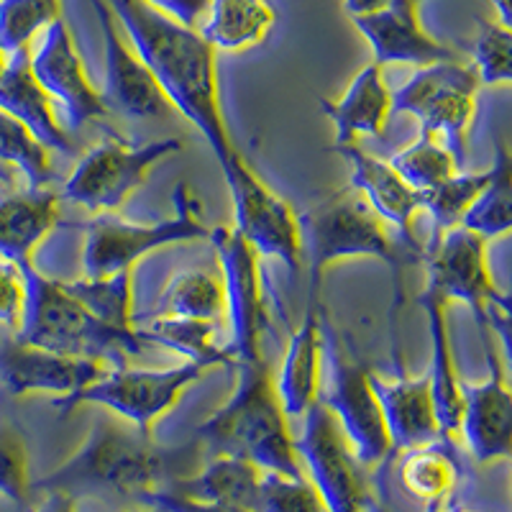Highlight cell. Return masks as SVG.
I'll use <instances>...</instances> for the list:
<instances>
[{"label": "cell", "mask_w": 512, "mask_h": 512, "mask_svg": "<svg viewBox=\"0 0 512 512\" xmlns=\"http://www.w3.org/2000/svg\"><path fill=\"white\" fill-rule=\"evenodd\" d=\"M472 70L482 88H500L512 80V29L500 21H477L472 39Z\"/></svg>", "instance_id": "obj_38"}, {"label": "cell", "mask_w": 512, "mask_h": 512, "mask_svg": "<svg viewBox=\"0 0 512 512\" xmlns=\"http://www.w3.org/2000/svg\"><path fill=\"white\" fill-rule=\"evenodd\" d=\"M300 218L303 233V267L308 269V290L323 292L328 269L344 259H377L390 267L395 280V305H392V328L397 333V313L405 303L402 274L410 264H420L418 256L390 236L387 223L364 203L351 187L331 192L318 200Z\"/></svg>", "instance_id": "obj_3"}, {"label": "cell", "mask_w": 512, "mask_h": 512, "mask_svg": "<svg viewBox=\"0 0 512 512\" xmlns=\"http://www.w3.org/2000/svg\"><path fill=\"white\" fill-rule=\"evenodd\" d=\"M425 290L436 292L448 305L472 310L479 336L495 333L502 344L510 338V300L497 287L487 262V241L466 228H451L423 244Z\"/></svg>", "instance_id": "obj_7"}, {"label": "cell", "mask_w": 512, "mask_h": 512, "mask_svg": "<svg viewBox=\"0 0 512 512\" xmlns=\"http://www.w3.org/2000/svg\"><path fill=\"white\" fill-rule=\"evenodd\" d=\"M451 512H454V510H451Z\"/></svg>", "instance_id": "obj_51"}, {"label": "cell", "mask_w": 512, "mask_h": 512, "mask_svg": "<svg viewBox=\"0 0 512 512\" xmlns=\"http://www.w3.org/2000/svg\"><path fill=\"white\" fill-rule=\"evenodd\" d=\"M59 195L49 187L24 192H0V259L24 269L49 233L59 226Z\"/></svg>", "instance_id": "obj_25"}, {"label": "cell", "mask_w": 512, "mask_h": 512, "mask_svg": "<svg viewBox=\"0 0 512 512\" xmlns=\"http://www.w3.org/2000/svg\"><path fill=\"white\" fill-rule=\"evenodd\" d=\"M323 361L328 364V390L320 392L318 400L338 420L359 464L377 466L392 448L372 384L374 372L333 328L328 315L323 320Z\"/></svg>", "instance_id": "obj_9"}, {"label": "cell", "mask_w": 512, "mask_h": 512, "mask_svg": "<svg viewBox=\"0 0 512 512\" xmlns=\"http://www.w3.org/2000/svg\"><path fill=\"white\" fill-rule=\"evenodd\" d=\"M64 287L80 300L95 318L121 331L136 328L134 315V280L131 272H118L111 277H77L64 280Z\"/></svg>", "instance_id": "obj_32"}, {"label": "cell", "mask_w": 512, "mask_h": 512, "mask_svg": "<svg viewBox=\"0 0 512 512\" xmlns=\"http://www.w3.org/2000/svg\"><path fill=\"white\" fill-rule=\"evenodd\" d=\"M479 80L472 64L459 59L415 67L413 75L392 90V116H413L420 128L441 136L464 167L466 139L477 116Z\"/></svg>", "instance_id": "obj_10"}, {"label": "cell", "mask_w": 512, "mask_h": 512, "mask_svg": "<svg viewBox=\"0 0 512 512\" xmlns=\"http://www.w3.org/2000/svg\"><path fill=\"white\" fill-rule=\"evenodd\" d=\"M331 152L344 159L351 169L349 187L359 192L364 203L382 218L387 226L395 228L400 244L408 246L423 262V241L415 236V216L420 213L423 192L413 190L397 175L392 164L382 157L367 154L359 144L331 146Z\"/></svg>", "instance_id": "obj_19"}, {"label": "cell", "mask_w": 512, "mask_h": 512, "mask_svg": "<svg viewBox=\"0 0 512 512\" xmlns=\"http://www.w3.org/2000/svg\"><path fill=\"white\" fill-rule=\"evenodd\" d=\"M461 228L477 233L484 241L502 239L512 228V157L505 141H497L495 162L489 167L487 185L472 208L461 218Z\"/></svg>", "instance_id": "obj_31"}, {"label": "cell", "mask_w": 512, "mask_h": 512, "mask_svg": "<svg viewBox=\"0 0 512 512\" xmlns=\"http://www.w3.org/2000/svg\"><path fill=\"white\" fill-rule=\"evenodd\" d=\"M172 203L175 213L157 223H134L111 213H98L85 223L82 274L111 277L118 272H134L146 254L167 246L208 241L210 226L203 218V205L187 182H177Z\"/></svg>", "instance_id": "obj_6"}, {"label": "cell", "mask_w": 512, "mask_h": 512, "mask_svg": "<svg viewBox=\"0 0 512 512\" xmlns=\"http://www.w3.org/2000/svg\"><path fill=\"white\" fill-rule=\"evenodd\" d=\"M154 512H159V510H154Z\"/></svg>", "instance_id": "obj_50"}, {"label": "cell", "mask_w": 512, "mask_h": 512, "mask_svg": "<svg viewBox=\"0 0 512 512\" xmlns=\"http://www.w3.org/2000/svg\"><path fill=\"white\" fill-rule=\"evenodd\" d=\"M487 379L466 382L461 379V425L466 446L482 464L507 459L512 448V392L507 384L505 361L497 349V336H482Z\"/></svg>", "instance_id": "obj_16"}, {"label": "cell", "mask_w": 512, "mask_h": 512, "mask_svg": "<svg viewBox=\"0 0 512 512\" xmlns=\"http://www.w3.org/2000/svg\"><path fill=\"white\" fill-rule=\"evenodd\" d=\"M274 26L272 0H210L198 31L216 52L239 54L267 41Z\"/></svg>", "instance_id": "obj_27"}, {"label": "cell", "mask_w": 512, "mask_h": 512, "mask_svg": "<svg viewBox=\"0 0 512 512\" xmlns=\"http://www.w3.org/2000/svg\"><path fill=\"white\" fill-rule=\"evenodd\" d=\"M372 384L392 451H410V448L443 441L428 374L410 377L405 374V367H400L395 369L392 379L372 374Z\"/></svg>", "instance_id": "obj_22"}, {"label": "cell", "mask_w": 512, "mask_h": 512, "mask_svg": "<svg viewBox=\"0 0 512 512\" xmlns=\"http://www.w3.org/2000/svg\"><path fill=\"white\" fill-rule=\"evenodd\" d=\"M172 454L152 441V433L113 418H98L88 441L77 448L49 477L36 484L39 492H62L72 497H118L139 500L164 479Z\"/></svg>", "instance_id": "obj_4"}, {"label": "cell", "mask_w": 512, "mask_h": 512, "mask_svg": "<svg viewBox=\"0 0 512 512\" xmlns=\"http://www.w3.org/2000/svg\"><path fill=\"white\" fill-rule=\"evenodd\" d=\"M323 320H326L323 292L308 290V305H305L303 318L292 331L280 369L274 374V387H277L287 418H303L305 410L320 397Z\"/></svg>", "instance_id": "obj_21"}, {"label": "cell", "mask_w": 512, "mask_h": 512, "mask_svg": "<svg viewBox=\"0 0 512 512\" xmlns=\"http://www.w3.org/2000/svg\"><path fill=\"white\" fill-rule=\"evenodd\" d=\"M392 3H397V0H344V11L349 18H356V16H367V13H374V11H382V8L392 6ZM423 3V0H420Z\"/></svg>", "instance_id": "obj_44"}, {"label": "cell", "mask_w": 512, "mask_h": 512, "mask_svg": "<svg viewBox=\"0 0 512 512\" xmlns=\"http://www.w3.org/2000/svg\"><path fill=\"white\" fill-rule=\"evenodd\" d=\"M367 512H384V510H382V507H379V505H377V502H374V505H372V507H369V510H367Z\"/></svg>", "instance_id": "obj_48"}, {"label": "cell", "mask_w": 512, "mask_h": 512, "mask_svg": "<svg viewBox=\"0 0 512 512\" xmlns=\"http://www.w3.org/2000/svg\"><path fill=\"white\" fill-rule=\"evenodd\" d=\"M141 502L159 512H251L239 510V507H226V505H213V502H198L190 497H182L172 489H154L149 495L141 497Z\"/></svg>", "instance_id": "obj_42"}, {"label": "cell", "mask_w": 512, "mask_h": 512, "mask_svg": "<svg viewBox=\"0 0 512 512\" xmlns=\"http://www.w3.org/2000/svg\"><path fill=\"white\" fill-rule=\"evenodd\" d=\"M236 387L198 428V438L213 456L246 459L262 472L303 479V464L295 454V438L287 428L274 372L264 359L236 364Z\"/></svg>", "instance_id": "obj_2"}, {"label": "cell", "mask_w": 512, "mask_h": 512, "mask_svg": "<svg viewBox=\"0 0 512 512\" xmlns=\"http://www.w3.org/2000/svg\"><path fill=\"white\" fill-rule=\"evenodd\" d=\"M384 67L367 62L336 100L320 98V111L333 123V144H356L361 136H382L392 118V90Z\"/></svg>", "instance_id": "obj_24"}, {"label": "cell", "mask_w": 512, "mask_h": 512, "mask_svg": "<svg viewBox=\"0 0 512 512\" xmlns=\"http://www.w3.org/2000/svg\"><path fill=\"white\" fill-rule=\"evenodd\" d=\"M182 149L185 141L180 136L128 144L111 134L88 152L77 154L75 167L62 185V198L90 213H113L149 180V172L159 162L175 157Z\"/></svg>", "instance_id": "obj_8"}, {"label": "cell", "mask_w": 512, "mask_h": 512, "mask_svg": "<svg viewBox=\"0 0 512 512\" xmlns=\"http://www.w3.org/2000/svg\"><path fill=\"white\" fill-rule=\"evenodd\" d=\"M123 36L149 67L172 111L185 116L210 146L218 167L236 157L223 116L218 52L198 29L146 6L144 0H105Z\"/></svg>", "instance_id": "obj_1"}, {"label": "cell", "mask_w": 512, "mask_h": 512, "mask_svg": "<svg viewBox=\"0 0 512 512\" xmlns=\"http://www.w3.org/2000/svg\"><path fill=\"white\" fill-rule=\"evenodd\" d=\"M354 29L372 49V62L387 64H425L456 59V52L428 34L420 21V0H397L382 11L351 18Z\"/></svg>", "instance_id": "obj_20"}, {"label": "cell", "mask_w": 512, "mask_h": 512, "mask_svg": "<svg viewBox=\"0 0 512 512\" xmlns=\"http://www.w3.org/2000/svg\"><path fill=\"white\" fill-rule=\"evenodd\" d=\"M397 477H400L402 489L410 497L425 502V505H438L454 489L459 466L443 448H436V443H428V446L405 451Z\"/></svg>", "instance_id": "obj_34"}, {"label": "cell", "mask_w": 512, "mask_h": 512, "mask_svg": "<svg viewBox=\"0 0 512 512\" xmlns=\"http://www.w3.org/2000/svg\"><path fill=\"white\" fill-rule=\"evenodd\" d=\"M387 162L392 164V169H395L402 180L418 192L431 190V187L441 185L443 180L461 172V164L456 162L451 149L443 144L441 136L431 134L425 128H420L418 139L413 144H408L405 149L392 154Z\"/></svg>", "instance_id": "obj_35"}, {"label": "cell", "mask_w": 512, "mask_h": 512, "mask_svg": "<svg viewBox=\"0 0 512 512\" xmlns=\"http://www.w3.org/2000/svg\"><path fill=\"white\" fill-rule=\"evenodd\" d=\"M26 308V277L18 264L0 259V326L13 336L21 328Z\"/></svg>", "instance_id": "obj_41"}, {"label": "cell", "mask_w": 512, "mask_h": 512, "mask_svg": "<svg viewBox=\"0 0 512 512\" xmlns=\"http://www.w3.org/2000/svg\"><path fill=\"white\" fill-rule=\"evenodd\" d=\"M489 169L484 172H456L441 185L423 192L420 210L431 216V239H438L441 233L461 226V218L472 208L482 187L487 185Z\"/></svg>", "instance_id": "obj_36"}, {"label": "cell", "mask_w": 512, "mask_h": 512, "mask_svg": "<svg viewBox=\"0 0 512 512\" xmlns=\"http://www.w3.org/2000/svg\"><path fill=\"white\" fill-rule=\"evenodd\" d=\"M44 502H41V507L36 512H77L75 510V500L67 495H62V492H44Z\"/></svg>", "instance_id": "obj_45"}, {"label": "cell", "mask_w": 512, "mask_h": 512, "mask_svg": "<svg viewBox=\"0 0 512 512\" xmlns=\"http://www.w3.org/2000/svg\"><path fill=\"white\" fill-rule=\"evenodd\" d=\"M262 474L264 472L259 466H254L246 459L216 456L203 472L190 479H175L167 489H172V492L182 497H190V500L256 512Z\"/></svg>", "instance_id": "obj_28"}, {"label": "cell", "mask_w": 512, "mask_h": 512, "mask_svg": "<svg viewBox=\"0 0 512 512\" xmlns=\"http://www.w3.org/2000/svg\"><path fill=\"white\" fill-rule=\"evenodd\" d=\"M233 208V231L262 256L277 259L292 277L303 272L300 218L282 195L272 190L241 154L221 167Z\"/></svg>", "instance_id": "obj_12"}, {"label": "cell", "mask_w": 512, "mask_h": 512, "mask_svg": "<svg viewBox=\"0 0 512 512\" xmlns=\"http://www.w3.org/2000/svg\"><path fill=\"white\" fill-rule=\"evenodd\" d=\"M26 308L16 338L64 356H80L100 364L123 367L128 359L146 351L139 328L121 331L95 318L72 295L64 280H52L34 264L24 267Z\"/></svg>", "instance_id": "obj_5"}, {"label": "cell", "mask_w": 512, "mask_h": 512, "mask_svg": "<svg viewBox=\"0 0 512 512\" xmlns=\"http://www.w3.org/2000/svg\"><path fill=\"white\" fill-rule=\"evenodd\" d=\"M208 372V367L195 361H185L169 369H134L123 364V367L105 369L88 387L62 397L54 405L59 408V415L72 413L80 405H98L111 410L116 418L136 425L139 431L152 433V425L175 408L180 397Z\"/></svg>", "instance_id": "obj_11"}, {"label": "cell", "mask_w": 512, "mask_h": 512, "mask_svg": "<svg viewBox=\"0 0 512 512\" xmlns=\"http://www.w3.org/2000/svg\"><path fill=\"white\" fill-rule=\"evenodd\" d=\"M0 175H6V177H11V172H8L6 167H0Z\"/></svg>", "instance_id": "obj_49"}, {"label": "cell", "mask_w": 512, "mask_h": 512, "mask_svg": "<svg viewBox=\"0 0 512 512\" xmlns=\"http://www.w3.org/2000/svg\"><path fill=\"white\" fill-rule=\"evenodd\" d=\"M146 320L149 323L139 328V333L149 346H162L185 361H195L208 369H233L236 364L228 344L223 346L218 341V323L198 318H175V315H157V318Z\"/></svg>", "instance_id": "obj_29"}, {"label": "cell", "mask_w": 512, "mask_h": 512, "mask_svg": "<svg viewBox=\"0 0 512 512\" xmlns=\"http://www.w3.org/2000/svg\"><path fill=\"white\" fill-rule=\"evenodd\" d=\"M208 241L216 251L223 292H226V313L231 320L228 349H231L233 361L239 364V361L264 359L262 341L269 328V318L262 280V256L256 254L233 228H210Z\"/></svg>", "instance_id": "obj_14"}, {"label": "cell", "mask_w": 512, "mask_h": 512, "mask_svg": "<svg viewBox=\"0 0 512 512\" xmlns=\"http://www.w3.org/2000/svg\"><path fill=\"white\" fill-rule=\"evenodd\" d=\"M144 3L146 6H152L154 11L164 13V16L175 18L180 24L198 29L205 11H208L210 0H144Z\"/></svg>", "instance_id": "obj_43"}, {"label": "cell", "mask_w": 512, "mask_h": 512, "mask_svg": "<svg viewBox=\"0 0 512 512\" xmlns=\"http://www.w3.org/2000/svg\"><path fill=\"white\" fill-rule=\"evenodd\" d=\"M105 369L100 361L57 354L16 336L0 341V384L13 397L54 395L62 400L95 382Z\"/></svg>", "instance_id": "obj_18"}, {"label": "cell", "mask_w": 512, "mask_h": 512, "mask_svg": "<svg viewBox=\"0 0 512 512\" xmlns=\"http://www.w3.org/2000/svg\"><path fill=\"white\" fill-rule=\"evenodd\" d=\"M0 167L18 172L29 190L49 187L54 180L52 149H47L24 123L6 111H0Z\"/></svg>", "instance_id": "obj_33"}, {"label": "cell", "mask_w": 512, "mask_h": 512, "mask_svg": "<svg viewBox=\"0 0 512 512\" xmlns=\"http://www.w3.org/2000/svg\"><path fill=\"white\" fill-rule=\"evenodd\" d=\"M31 72L54 100V108L64 113L67 131H80L88 123H100L108 116L103 93L90 82L70 24L59 16L44 34L39 47L29 52Z\"/></svg>", "instance_id": "obj_15"}, {"label": "cell", "mask_w": 512, "mask_h": 512, "mask_svg": "<svg viewBox=\"0 0 512 512\" xmlns=\"http://www.w3.org/2000/svg\"><path fill=\"white\" fill-rule=\"evenodd\" d=\"M29 52H18L8 57L6 72L0 75V111H6L16 121L24 123L31 134L52 152L64 157H77L80 146L72 134L62 126L54 108V100L31 72Z\"/></svg>", "instance_id": "obj_23"}, {"label": "cell", "mask_w": 512, "mask_h": 512, "mask_svg": "<svg viewBox=\"0 0 512 512\" xmlns=\"http://www.w3.org/2000/svg\"><path fill=\"white\" fill-rule=\"evenodd\" d=\"M6 67H8V54L3 52V49H0V75L6 72Z\"/></svg>", "instance_id": "obj_47"}, {"label": "cell", "mask_w": 512, "mask_h": 512, "mask_svg": "<svg viewBox=\"0 0 512 512\" xmlns=\"http://www.w3.org/2000/svg\"><path fill=\"white\" fill-rule=\"evenodd\" d=\"M98 16L100 34H103L105 57V88L103 100L108 111H116L131 121H157L172 113V105L164 98L162 88L149 72L134 47L128 44L105 0H90Z\"/></svg>", "instance_id": "obj_17"}, {"label": "cell", "mask_w": 512, "mask_h": 512, "mask_svg": "<svg viewBox=\"0 0 512 512\" xmlns=\"http://www.w3.org/2000/svg\"><path fill=\"white\" fill-rule=\"evenodd\" d=\"M157 315L210 320L221 326V320L226 318V292H223L221 274L208 269L175 272L159 292L152 313H146L144 318H157Z\"/></svg>", "instance_id": "obj_30"}, {"label": "cell", "mask_w": 512, "mask_h": 512, "mask_svg": "<svg viewBox=\"0 0 512 512\" xmlns=\"http://www.w3.org/2000/svg\"><path fill=\"white\" fill-rule=\"evenodd\" d=\"M295 454L308 466L310 484L328 512H367L374 505L349 438L320 400L303 413Z\"/></svg>", "instance_id": "obj_13"}, {"label": "cell", "mask_w": 512, "mask_h": 512, "mask_svg": "<svg viewBox=\"0 0 512 512\" xmlns=\"http://www.w3.org/2000/svg\"><path fill=\"white\" fill-rule=\"evenodd\" d=\"M29 454L24 433L11 420H0V495L8 497L18 510H31Z\"/></svg>", "instance_id": "obj_39"}, {"label": "cell", "mask_w": 512, "mask_h": 512, "mask_svg": "<svg viewBox=\"0 0 512 512\" xmlns=\"http://www.w3.org/2000/svg\"><path fill=\"white\" fill-rule=\"evenodd\" d=\"M256 512H328L308 479L264 472Z\"/></svg>", "instance_id": "obj_40"}, {"label": "cell", "mask_w": 512, "mask_h": 512, "mask_svg": "<svg viewBox=\"0 0 512 512\" xmlns=\"http://www.w3.org/2000/svg\"><path fill=\"white\" fill-rule=\"evenodd\" d=\"M11 185H13V180H11V177H6V175H0V192H6V190H11Z\"/></svg>", "instance_id": "obj_46"}, {"label": "cell", "mask_w": 512, "mask_h": 512, "mask_svg": "<svg viewBox=\"0 0 512 512\" xmlns=\"http://www.w3.org/2000/svg\"><path fill=\"white\" fill-rule=\"evenodd\" d=\"M418 305L428 318V333H431V364L425 369L431 379L433 405H436L438 428L443 441L459 433L461 425V377L456 372L454 346L448 333V303L431 290H420Z\"/></svg>", "instance_id": "obj_26"}, {"label": "cell", "mask_w": 512, "mask_h": 512, "mask_svg": "<svg viewBox=\"0 0 512 512\" xmlns=\"http://www.w3.org/2000/svg\"><path fill=\"white\" fill-rule=\"evenodd\" d=\"M62 16V0H0V49L13 57Z\"/></svg>", "instance_id": "obj_37"}]
</instances>
